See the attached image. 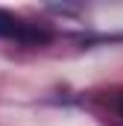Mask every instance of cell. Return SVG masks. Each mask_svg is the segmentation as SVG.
I'll list each match as a JSON object with an SVG mask.
<instances>
[{
	"instance_id": "1",
	"label": "cell",
	"mask_w": 123,
	"mask_h": 126,
	"mask_svg": "<svg viewBox=\"0 0 123 126\" xmlns=\"http://www.w3.org/2000/svg\"><path fill=\"white\" fill-rule=\"evenodd\" d=\"M0 38H15L24 44H44V41H50V32L35 27V24L21 21L18 15H12L6 9H0Z\"/></svg>"
},
{
	"instance_id": "2",
	"label": "cell",
	"mask_w": 123,
	"mask_h": 126,
	"mask_svg": "<svg viewBox=\"0 0 123 126\" xmlns=\"http://www.w3.org/2000/svg\"><path fill=\"white\" fill-rule=\"evenodd\" d=\"M117 111H120V117H123V97L117 100Z\"/></svg>"
}]
</instances>
